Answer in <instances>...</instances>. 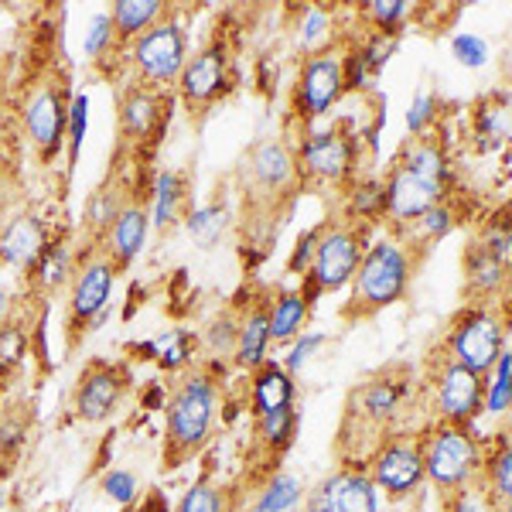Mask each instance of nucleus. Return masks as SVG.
I'll return each instance as SVG.
<instances>
[{
	"instance_id": "obj_1",
	"label": "nucleus",
	"mask_w": 512,
	"mask_h": 512,
	"mask_svg": "<svg viewBox=\"0 0 512 512\" xmlns=\"http://www.w3.org/2000/svg\"><path fill=\"white\" fill-rule=\"evenodd\" d=\"M219 417V376L216 366L185 369L168 390L164 403V448L161 461L175 472L185 461L198 458L209 448Z\"/></svg>"
},
{
	"instance_id": "obj_2",
	"label": "nucleus",
	"mask_w": 512,
	"mask_h": 512,
	"mask_svg": "<svg viewBox=\"0 0 512 512\" xmlns=\"http://www.w3.org/2000/svg\"><path fill=\"white\" fill-rule=\"evenodd\" d=\"M414 274H417V256L400 239L396 236L373 239L352 277V297L342 311L345 321L373 318L383 308H390V304L403 301Z\"/></svg>"
},
{
	"instance_id": "obj_3",
	"label": "nucleus",
	"mask_w": 512,
	"mask_h": 512,
	"mask_svg": "<svg viewBox=\"0 0 512 512\" xmlns=\"http://www.w3.org/2000/svg\"><path fill=\"white\" fill-rule=\"evenodd\" d=\"M506 332H509V318L502 311V304L468 301L448 321L437 349L448 355L451 362H458V366L485 376L495 366V359L506 352Z\"/></svg>"
},
{
	"instance_id": "obj_4",
	"label": "nucleus",
	"mask_w": 512,
	"mask_h": 512,
	"mask_svg": "<svg viewBox=\"0 0 512 512\" xmlns=\"http://www.w3.org/2000/svg\"><path fill=\"white\" fill-rule=\"evenodd\" d=\"M420 451H424L427 482L441 495L461 489V485H472L478 482V475H482L485 444L478 441V434L472 427L434 420V424L420 434Z\"/></svg>"
},
{
	"instance_id": "obj_5",
	"label": "nucleus",
	"mask_w": 512,
	"mask_h": 512,
	"mask_svg": "<svg viewBox=\"0 0 512 512\" xmlns=\"http://www.w3.org/2000/svg\"><path fill=\"white\" fill-rule=\"evenodd\" d=\"M414 376L403 366H390L383 373L369 376L366 383H359L349 393V403H345V424L342 434L349 431H369L376 437V444L383 441L386 434H393V427L400 424L403 407L414 396Z\"/></svg>"
},
{
	"instance_id": "obj_6",
	"label": "nucleus",
	"mask_w": 512,
	"mask_h": 512,
	"mask_svg": "<svg viewBox=\"0 0 512 512\" xmlns=\"http://www.w3.org/2000/svg\"><path fill=\"white\" fill-rule=\"evenodd\" d=\"M369 250V226L359 222H325V233L315 250L308 274L301 277V291L318 301L321 294H335L345 284H352L355 270H359L362 256Z\"/></svg>"
},
{
	"instance_id": "obj_7",
	"label": "nucleus",
	"mask_w": 512,
	"mask_h": 512,
	"mask_svg": "<svg viewBox=\"0 0 512 512\" xmlns=\"http://www.w3.org/2000/svg\"><path fill=\"white\" fill-rule=\"evenodd\" d=\"M113 284H117V267L103 253V246L86 250V256H76L69 304H65V342H69V349H76L82 338L99 325V318H103L106 304L113 297Z\"/></svg>"
},
{
	"instance_id": "obj_8",
	"label": "nucleus",
	"mask_w": 512,
	"mask_h": 512,
	"mask_svg": "<svg viewBox=\"0 0 512 512\" xmlns=\"http://www.w3.org/2000/svg\"><path fill=\"white\" fill-rule=\"evenodd\" d=\"M424 390L434 420H444V424L472 427L485 414V376L451 362L441 349L427 362Z\"/></svg>"
},
{
	"instance_id": "obj_9",
	"label": "nucleus",
	"mask_w": 512,
	"mask_h": 512,
	"mask_svg": "<svg viewBox=\"0 0 512 512\" xmlns=\"http://www.w3.org/2000/svg\"><path fill=\"white\" fill-rule=\"evenodd\" d=\"M127 62L137 79L134 86H147V89L178 86V76L188 62V31L181 18L164 11V18L158 24H151L127 48Z\"/></svg>"
},
{
	"instance_id": "obj_10",
	"label": "nucleus",
	"mask_w": 512,
	"mask_h": 512,
	"mask_svg": "<svg viewBox=\"0 0 512 512\" xmlns=\"http://www.w3.org/2000/svg\"><path fill=\"white\" fill-rule=\"evenodd\" d=\"M233 82H236L233 52H229L226 35L216 31V35L185 62V69H181V76H178V96L188 113L202 117L205 110H212V106L233 89Z\"/></svg>"
},
{
	"instance_id": "obj_11",
	"label": "nucleus",
	"mask_w": 512,
	"mask_h": 512,
	"mask_svg": "<svg viewBox=\"0 0 512 512\" xmlns=\"http://www.w3.org/2000/svg\"><path fill=\"white\" fill-rule=\"evenodd\" d=\"M366 475L373 478V485L390 499H407L420 485L427 482L424 472V451H420V434L393 431L369 451V458L362 461Z\"/></svg>"
},
{
	"instance_id": "obj_12",
	"label": "nucleus",
	"mask_w": 512,
	"mask_h": 512,
	"mask_svg": "<svg viewBox=\"0 0 512 512\" xmlns=\"http://www.w3.org/2000/svg\"><path fill=\"white\" fill-rule=\"evenodd\" d=\"M345 96V72H342V52L325 48V52L304 55L301 69L294 79L291 113L301 127H311L315 120L328 117Z\"/></svg>"
},
{
	"instance_id": "obj_13",
	"label": "nucleus",
	"mask_w": 512,
	"mask_h": 512,
	"mask_svg": "<svg viewBox=\"0 0 512 512\" xmlns=\"http://www.w3.org/2000/svg\"><path fill=\"white\" fill-rule=\"evenodd\" d=\"M294 154H297V175H301V181H315V185H349V181L359 178L355 175L359 140L338 127L304 130Z\"/></svg>"
},
{
	"instance_id": "obj_14",
	"label": "nucleus",
	"mask_w": 512,
	"mask_h": 512,
	"mask_svg": "<svg viewBox=\"0 0 512 512\" xmlns=\"http://www.w3.org/2000/svg\"><path fill=\"white\" fill-rule=\"evenodd\" d=\"M130 386H134V376H130L127 362L89 359L76 379V390H72V414L82 424H106L127 403Z\"/></svg>"
},
{
	"instance_id": "obj_15",
	"label": "nucleus",
	"mask_w": 512,
	"mask_h": 512,
	"mask_svg": "<svg viewBox=\"0 0 512 512\" xmlns=\"http://www.w3.org/2000/svg\"><path fill=\"white\" fill-rule=\"evenodd\" d=\"M301 512H379V489L362 465H342L308 489Z\"/></svg>"
},
{
	"instance_id": "obj_16",
	"label": "nucleus",
	"mask_w": 512,
	"mask_h": 512,
	"mask_svg": "<svg viewBox=\"0 0 512 512\" xmlns=\"http://www.w3.org/2000/svg\"><path fill=\"white\" fill-rule=\"evenodd\" d=\"M24 127L35 144L38 158L52 164L69 140V103H65V89L59 82H45L31 93L24 106Z\"/></svg>"
},
{
	"instance_id": "obj_17",
	"label": "nucleus",
	"mask_w": 512,
	"mask_h": 512,
	"mask_svg": "<svg viewBox=\"0 0 512 512\" xmlns=\"http://www.w3.org/2000/svg\"><path fill=\"white\" fill-rule=\"evenodd\" d=\"M383 185H386V219H390L396 229L410 226V222H417L424 212H431L434 205L451 198V188L437 185L431 178H420L414 171L400 168V164H393V168L386 171Z\"/></svg>"
},
{
	"instance_id": "obj_18",
	"label": "nucleus",
	"mask_w": 512,
	"mask_h": 512,
	"mask_svg": "<svg viewBox=\"0 0 512 512\" xmlns=\"http://www.w3.org/2000/svg\"><path fill=\"white\" fill-rule=\"evenodd\" d=\"M243 175L250 181L253 192H260L267 198L291 192L297 181H301L294 147L277 137H267L250 147V154H246V161H243Z\"/></svg>"
},
{
	"instance_id": "obj_19",
	"label": "nucleus",
	"mask_w": 512,
	"mask_h": 512,
	"mask_svg": "<svg viewBox=\"0 0 512 512\" xmlns=\"http://www.w3.org/2000/svg\"><path fill=\"white\" fill-rule=\"evenodd\" d=\"M168 106L171 96L164 89L127 86L120 93V140L123 144H147L168 127Z\"/></svg>"
},
{
	"instance_id": "obj_20",
	"label": "nucleus",
	"mask_w": 512,
	"mask_h": 512,
	"mask_svg": "<svg viewBox=\"0 0 512 512\" xmlns=\"http://www.w3.org/2000/svg\"><path fill=\"white\" fill-rule=\"evenodd\" d=\"M465 294L468 301H482V304H499L502 294L512 287V263L509 256H499L492 250H485L478 239H472V246L465 250Z\"/></svg>"
},
{
	"instance_id": "obj_21",
	"label": "nucleus",
	"mask_w": 512,
	"mask_h": 512,
	"mask_svg": "<svg viewBox=\"0 0 512 512\" xmlns=\"http://www.w3.org/2000/svg\"><path fill=\"white\" fill-rule=\"evenodd\" d=\"M147 229H151V212H147L137 198H130V202L120 209V216L113 219V226L106 229L103 243H99V246H103V253L113 260L117 274H120V270H127L130 263L140 256V250H144Z\"/></svg>"
},
{
	"instance_id": "obj_22",
	"label": "nucleus",
	"mask_w": 512,
	"mask_h": 512,
	"mask_svg": "<svg viewBox=\"0 0 512 512\" xmlns=\"http://www.w3.org/2000/svg\"><path fill=\"white\" fill-rule=\"evenodd\" d=\"M270 301L274 294H263L250 301L239 315V338H236V355L233 362L239 369H260L267 362V352H270Z\"/></svg>"
},
{
	"instance_id": "obj_23",
	"label": "nucleus",
	"mask_w": 512,
	"mask_h": 512,
	"mask_svg": "<svg viewBox=\"0 0 512 512\" xmlns=\"http://www.w3.org/2000/svg\"><path fill=\"white\" fill-rule=\"evenodd\" d=\"M48 246V229L38 216H18L0 229V263L28 274Z\"/></svg>"
},
{
	"instance_id": "obj_24",
	"label": "nucleus",
	"mask_w": 512,
	"mask_h": 512,
	"mask_svg": "<svg viewBox=\"0 0 512 512\" xmlns=\"http://www.w3.org/2000/svg\"><path fill=\"white\" fill-rule=\"evenodd\" d=\"M294 403H297L294 376L287 373L280 362L267 359L260 369H253V376H250V410H253V417L274 414V410L294 407Z\"/></svg>"
},
{
	"instance_id": "obj_25",
	"label": "nucleus",
	"mask_w": 512,
	"mask_h": 512,
	"mask_svg": "<svg viewBox=\"0 0 512 512\" xmlns=\"http://www.w3.org/2000/svg\"><path fill=\"white\" fill-rule=\"evenodd\" d=\"M393 164L414 171V175H420V178H431L444 188L454 185V164H451L448 147H444L441 140H434L431 134L407 140L403 151H400V158H396Z\"/></svg>"
},
{
	"instance_id": "obj_26",
	"label": "nucleus",
	"mask_w": 512,
	"mask_h": 512,
	"mask_svg": "<svg viewBox=\"0 0 512 512\" xmlns=\"http://www.w3.org/2000/svg\"><path fill=\"white\" fill-rule=\"evenodd\" d=\"M478 482L492 495L495 509L512 512V437L499 434L492 444H485V461Z\"/></svg>"
},
{
	"instance_id": "obj_27",
	"label": "nucleus",
	"mask_w": 512,
	"mask_h": 512,
	"mask_svg": "<svg viewBox=\"0 0 512 512\" xmlns=\"http://www.w3.org/2000/svg\"><path fill=\"white\" fill-rule=\"evenodd\" d=\"M195 345L198 338L192 332H164L158 338H151V342H140V345H130V355L134 359H154L164 373H185L188 366H192V355H195Z\"/></svg>"
},
{
	"instance_id": "obj_28",
	"label": "nucleus",
	"mask_w": 512,
	"mask_h": 512,
	"mask_svg": "<svg viewBox=\"0 0 512 512\" xmlns=\"http://www.w3.org/2000/svg\"><path fill=\"white\" fill-rule=\"evenodd\" d=\"M454 226H458V212H454V205H451V198H448V202L434 205L431 212H424V216H420L417 222L396 229V239H400V243L407 246V250L414 253V256H424L434 243H441V239L448 236Z\"/></svg>"
},
{
	"instance_id": "obj_29",
	"label": "nucleus",
	"mask_w": 512,
	"mask_h": 512,
	"mask_svg": "<svg viewBox=\"0 0 512 512\" xmlns=\"http://www.w3.org/2000/svg\"><path fill=\"white\" fill-rule=\"evenodd\" d=\"M297 437V403L294 407L274 410V414L253 417V448L267 461H277L284 451H291Z\"/></svg>"
},
{
	"instance_id": "obj_30",
	"label": "nucleus",
	"mask_w": 512,
	"mask_h": 512,
	"mask_svg": "<svg viewBox=\"0 0 512 512\" xmlns=\"http://www.w3.org/2000/svg\"><path fill=\"white\" fill-rule=\"evenodd\" d=\"M164 18V4L161 0H120L113 4L110 21H113V48H130L134 41L144 35L151 24H158Z\"/></svg>"
},
{
	"instance_id": "obj_31",
	"label": "nucleus",
	"mask_w": 512,
	"mask_h": 512,
	"mask_svg": "<svg viewBox=\"0 0 512 512\" xmlns=\"http://www.w3.org/2000/svg\"><path fill=\"white\" fill-rule=\"evenodd\" d=\"M308 485L294 472H270L246 512H301Z\"/></svg>"
},
{
	"instance_id": "obj_32",
	"label": "nucleus",
	"mask_w": 512,
	"mask_h": 512,
	"mask_svg": "<svg viewBox=\"0 0 512 512\" xmlns=\"http://www.w3.org/2000/svg\"><path fill=\"white\" fill-rule=\"evenodd\" d=\"M376 219H386V185L383 178H355L345 185V222L373 226Z\"/></svg>"
},
{
	"instance_id": "obj_33",
	"label": "nucleus",
	"mask_w": 512,
	"mask_h": 512,
	"mask_svg": "<svg viewBox=\"0 0 512 512\" xmlns=\"http://www.w3.org/2000/svg\"><path fill=\"white\" fill-rule=\"evenodd\" d=\"M188 202V181L181 171H161L154 178V192H151V222L168 233L171 226L181 219V209Z\"/></svg>"
},
{
	"instance_id": "obj_34",
	"label": "nucleus",
	"mask_w": 512,
	"mask_h": 512,
	"mask_svg": "<svg viewBox=\"0 0 512 512\" xmlns=\"http://www.w3.org/2000/svg\"><path fill=\"white\" fill-rule=\"evenodd\" d=\"M311 297L297 287V291H280L270 301V338L274 342H291V338L301 335L304 321L311 315Z\"/></svg>"
},
{
	"instance_id": "obj_35",
	"label": "nucleus",
	"mask_w": 512,
	"mask_h": 512,
	"mask_svg": "<svg viewBox=\"0 0 512 512\" xmlns=\"http://www.w3.org/2000/svg\"><path fill=\"white\" fill-rule=\"evenodd\" d=\"M475 140L482 147H499L512 140V103L506 96H485L472 117Z\"/></svg>"
},
{
	"instance_id": "obj_36",
	"label": "nucleus",
	"mask_w": 512,
	"mask_h": 512,
	"mask_svg": "<svg viewBox=\"0 0 512 512\" xmlns=\"http://www.w3.org/2000/svg\"><path fill=\"white\" fill-rule=\"evenodd\" d=\"M72 270H76V260H72V250L65 246V239H55V243H48L41 256L35 260V267L28 270L31 277H35V284L41 291H55V287H62L65 280L72 277Z\"/></svg>"
},
{
	"instance_id": "obj_37",
	"label": "nucleus",
	"mask_w": 512,
	"mask_h": 512,
	"mask_svg": "<svg viewBox=\"0 0 512 512\" xmlns=\"http://www.w3.org/2000/svg\"><path fill=\"white\" fill-rule=\"evenodd\" d=\"M233 502L236 499L226 485H216L212 478H198L178 499L175 512H233Z\"/></svg>"
},
{
	"instance_id": "obj_38",
	"label": "nucleus",
	"mask_w": 512,
	"mask_h": 512,
	"mask_svg": "<svg viewBox=\"0 0 512 512\" xmlns=\"http://www.w3.org/2000/svg\"><path fill=\"white\" fill-rule=\"evenodd\" d=\"M512 410V349L495 359V366L485 373V414L502 417Z\"/></svg>"
},
{
	"instance_id": "obj_39",
	"label": "nucleus",
	"mask_w": 512,
	"mask_h": 512,
	"mask_svg": "<svg viewBox=\"0 0 512 512\" xmlns=\"http://www.w3.org/2000/svg\"><path fill=\"white\" fill-rule=\"evenodd\" d=\"M185 226H188V236H192L198 246H212V243H219L222 233H226V226H229V209H226L222 202L198 205V209L188 212Z\"/></svg>"
},
{
	"instance_id": "obj_40",
	"label": "nucleus",
	"mask_w": 512,
	"mask_h": 512,
	"mask_svg": "<svg viewBox=\"0 0 512 512\" xmlns=\"http://www.w3.org/2000/svg\"><path fill=\"white\" fill-rule=\"evenodd\" d=\"M332 28H335V21L325 7H308V11L301 14V24H297V45L308 55L325 52V48H332Z\"/></svg>"
},
{
	"instance_id": "obj_41",
	"label": "nucleus",
	"mask_w": 512,
	"mask_h": 512,
	"mask_svg": "<svg viewBox=\"0 0 512 512\" xmlns=\"http://www.w3.org/2000/svg\"><path fill=\"white\" fill-rule=\"evenodd\" d=\"M410 14H414V7L407 0H369L362 7L366 24L373 31H383V35H400V28L410 21Z\"/></svg>"
},
{
	"instance_id": "obj_42",
	"label": "nucleus",
	"mask_w": 512,
	"mask_h": 512,
	"mask_svg": "<svg viewBox=\"0 0 512 512\" xmlns=\"http://www.w3.org/2000/svg\"><path fill=\"white\" fill-rule=\"evenodd\" d=\"M236 338H239V318L233 311H222L209 321V328L202 332V345L212 359H233L236 355Z\"/></svg>"
},
{
	"instance_id": "obj_43",
	"label": "nucleus",
	"mask_w": 512,
	"mask_h": 512,
	"mask_svg": "<svg viewBox=\"0 0 512 512\" xmlns=\"http://www.w3.org/2000/svg\"><path fill=\"white\" fill-rule=\"evenodd\" d=\"M99 489H103L106 499H113L123 509H134L140 502V482L130 468H110L103 475V482H99Z\"/></svg>"
},
{
	"instance_id": "obj_44",
	"label": "nucleus",
	"mask_w": 512,
	"mask_h": 512,
	"mask_svg": "<svg viewBox=\"0 0 512 512\" xmlns=\"http://www.w3.org/2000/svg\"><path fill=\"white\" fill-rule=\"evenodd\" d=\"M441 509L444 512H499L482 482L461 485V489L448 492V495H444V502H441Z\"/></svg>"
},
{
	"instance_id": "obj_45",
	"label": "nucleus",
	"mask_w": 512,
	"mask_h": 512,
	"mask_svg": "<svg viewBox=\"0 0 512 512\" xmlns=\"http://www.w3.org/2000/svg\"><path fill=\"white\" fill-rule=\"evenodd\" d=\"M437 117H441V99H437L434 93H420L414 99V106H410V113H407L410 137H427L431 134V127L437 123Z\"/></svg>"
},
{
	"instance_id": "obj_46",
	"label": "nucleus",
	"mask_w": 512,
	"mask_h": 512,
	"mask_svg": "<svg viewBox=\"0 0 512 512\" xmlns=\"http://www.w3.org/2000/svg\"><path fill=\"white\" fill-rule=\"evenodd\" d=\"M451 52L465 69H482L485 59H489V41L482 35H472V31H461V35L451 38Z\"/></svg>"
},
{
	"instance_id": "obj_47",
	"label": "nucleus",
	"mask_w": 512,
	"mask_h": 512,
	"mask_svg": "<svg viewBox=\"0 0 512 512\" xmlns=\"http://www.w3.org/2000/svg\"><path fill=\"white\" fill-rule=\"evenodd\" d=\"M321 233H325V226L304 229V233L297 236L294 250H291V256H287V270H291V274H301V277L308 274L311 260H315V250H318V243H321Z\"/></svg>"
},
{
	"instance_id": "obj_48",
	"label": "nucleus",
	"mask_w": 512,
	"mask_h": 512,
	"mask_svg": "<svg viewBox=\"0 0 512 512\" xmlns=\"http://www.w3.org/2000/svg\"><path fill=\"white\" fill-rule=\"evenodd\" d=\"M113 45H117V38H113V21H110V14H96V18L89 21L86 55H89V59H106V55L113 52Z\"/></svg>"
},
{
	"instance_id": "obj_49",
	"label": "nucleus",
	"mask_w": 512,
	"mask_h": 512,
	"mask_svg": "<svg viewBox=\"0 0 512 512\" xmlns=\"http://www.w3.org/2000/svg\"><path fill=\"white\" fill-rule=\"evenodd\" d=\"M321 345H325V335H318V332H301L294 338V345H291V352H287V362H284V369L287 373H301L304 366L311 362V355H315Z\"/></svg>"
},
{
	"instance_id": "obj_50",
	"label": "nucleus",
	"mask_w": 512,
	"mask_h": 512,
	"mask_svg": "<svg viewBox=\"0 0 512 512\" xmlns=\"http://www.w3.org/2000/svg\"><path fill=\"white\" fill-rule=\"evenodd\" d=\"M86 127H89V96H76L69 103V154H72V161H76V154L82 147Z\"/></svg>"
},
{
	"instance_id": "obj_51",
	"label": "nucleus",
	"mask_w": 512,
	"mask_h": 512,
	"mask_svg": "<svg viewBox=\"0 0 512 512\" xmlns=\"http://www.w3.org/2000/svg\"><path fill=\"white\" fill-rule=\"evenodd\" d=\"M28 441V427L18 417H0V458H11L18 454Z\"/></svg>"
},
{
	"instance_id": "obj_52",
	"label": "nucleus",
	"mask_w": 512,
	"mask_h": 512,
	"mask_svg": "<svg viewBox=\"0 0 512 512\" xmlns=\"http://www.w3.org/2000/svg\"><path fill=\"white\" fill-rule=\"evenodd\" d=\"M164 403H168V390L158 383H151V390H147V396H144V407L147 410H164Z\"/></svg>"
},
{
	"instance_id": "obj_53",
	"label": "nucleus",
	"mask_w": 512,
	"mask_h": 512,
	"mask_svg": "<svg viewBox=\"0 0 512 512\" xmlns=\"http://www.w3.org/2000/svg\"><path fill=\"white\" fill-rule=\"evenodd\" d=\"M127 512H168V506H164V499H161V492H151L147 499H140L134 509H127Z\"/></svg>"
},
{
	"instance_id": "obj_54",
	"label": "nucleus",
	"mask_w": 512,
	"mask_h": 512,
	"mask_svg": "<svg viewBox=\"0 0 512 512\" xmlns=\"http://www.w3.org/2000/svg\"><path fill=\"white\" fill-rule=\"evenodd\" d=\"M11 311V294H7V287H0V318Z\"/></svg>"
},
{
	"instance_id": "obj_55",
	"label": "nucleus",
	"mask_w": 512,
	"mask_h": 512,
	"mask_svg": "<svg viewBox=\"0 0 512 512\" xmlns=\"http://www.w3.org/2000/svg\"><path fill=\"white\" fill-rule=\"evenodd\" d=\"M7 506V495H4V489H0V509H4Z\"/></svg>"
},
{
	"instance_id": "obj_56",
	"label": "nucleus",
	"mask_w": 512,
	"mask_h": 512,
	"mask_svg": "<svg viewBox=\"0 0 512 512\" xmlns=\"http://www.w3.org/2000/svg\"><path fill=\"white\" fill-rule=\"evenodd\" d=\"M0 229H4V219H0Z\"/></svg>"
},
{
	"instance_id": "obj_57",
	"label": "nucleus",
	"mask_w": 512,
	"mask_h": 512,
	"mask_svg": "<svg viewBox=\"0 0 512 512\" xmlns=\"http://www.w3.org/2000/svg\"><path fill=\"white\" fill-rule=\"evenodd\" d=\"M509 263H512V256H509Z\"/></svg>"
}]
</instances>
